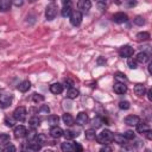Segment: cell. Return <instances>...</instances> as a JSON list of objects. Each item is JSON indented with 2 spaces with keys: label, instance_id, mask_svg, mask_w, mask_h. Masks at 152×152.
Here are the masks:
<instances>
[{
  "label": "cell",
  "instance_id": "20",
  "mask_svg": "<svg viewBox=\"0 0 152 152\" xmlns=\"http://www.w3.org/2000/svg\"><path fill=\"white\" fill-rule=\"evenodd\" d=\"M150 59V57H148V55L146 53V52H139L138 55H137V57H135V62L138 63H146L147 61Z\"/></svg>",
  "mask_w": 152,
  "mask_h": 152
},
{
  "label": "cell",
  "instance_id": "34",
  "mask_svg": "<svg viewBox=\"0 0 152 152\" xmlns=\"http://www.w3.org/2000/svg\"><path fill=\"white\" fill-rule=\"evenodd\" d=\"M134 24L135 25H138V26H142L144 24H145V18L144 17H141V15H138V17H135L134 18Z\"/></svg>",
  "mask_w": 152,
  "mask_h": 152
},
{
  "label": "cell",
  "instance_id": "2",
  "mask_svg": "<svg viewBox=\"0 0 152 152\" xmlns=\"http://www.w3.org/2000/svg\"><path fill=\"white\" fill-rule=\"evenodd\" d=\"M57 5L55 2H50L45 8V18L46 20H53L57 15Z\"/></svg>",
  "mask_w": 152,
  "mask_h": 152
},
{
  "label": "cell",
  "instance_id": "10",
  "mask_svg": "<svg viewBox=\"0 0 152 152\" xmlns=\"http://www.w3.org/2000/svg\"><path fill=\"white\" fill-rule=\"evenodd\" d=\"M63 8H62V15L65 17H70L72 13V7H71V2L70 1H64L63 2Z\"/></svg>",
  "mask_w": 152,
  "mask_h": 152
},
{
  "label": "cell",
  "instance_id": "33",
  "mask_svg": "<svg viewBox=\"0 0 152 152\" xmlns=\"http://www.w3.org/2000/svg\"><path fill=\"white\" fill-rule=\"evenodd\" d=\"M2 152H15V146L10 142L2 147Z\"/></svg>",
  "mask_w": 152,
  "mask_h": 152
},
{
  "label": "cell",
  "instance_id": "13",
  "mask_svg": "<svg viewBox=\"0 0 152 152\" xmlns=\"http://www.w3.org/2000/svg\"><path fill=\"white\" fill-rule=\"evenodd\" d=\"M80 132L78 129L76 128H70V129H66V131H63V135L66 138V139H74L76 137H78Z\"/></svg>",
  "mask_w": 152,
  "mask_h": 152
},
{
  "label": "cell",
  "instance_id": "6",
  "mask_svg": "<svg viewBox=\"0 0 152 152\" xmlns=\"http://www.w3.org/2000/svg\"><path fill=\"white\" fill-rule=\"evenodd\" d=\"M77 7L81 13H88L91 7V2L89 0H80L77 4Z\"/></svg>",
  "mask_w": 152,
  "mask_h": 152
},
{
  "label": "cell",
  "instance_id": "22",
  "mask_svg": "<svg viewBox=\"0 0 152 152\" xmlns=\"http://www.w3.org/2000/svg\"><path fill=\"white\" fill-rule=\"evenodd\" d=\"M151 128H150V125L148 124H146V122H139L138 125H137V131H138V133H145V132H147V131H150Z\"/></svg>",
  "mask_w": 152,
  "mask_h": 152
},
{
  "label": "cell",
  "instance_id": "23",
  "mask_svg": "<svg viewBox=\"0 0 152 152\" xmlns=\"http://www.w3.org/2000/svg\"><path fill=\"white\" fill-rule=\"evenodd\" d=\"M134 93L137 96H144L145 93H146V88L144 84H137L134 87Z\"/></svg>",
  "mask_w": 152,
  "mask_h": 152
},
{
  "label": "cell",
  "instance_id": "51",
  "mask_svg": "<svg viewBox=\"0 0 152 152\" xmlns=\"http://www.w3.org/2000/svg\"><path fill=\"white\" fill-rule=\"evenodd\" d=\"M151 66H152V63L148 64V72H150V74H151Z\"/></svg>",
  "mask_w": 152,
  "mask_h": 152
},
{
  "label": "cell",
  "instance_id": "27",
  "mask_svg": "<svg viewBox=\"0 0 152 152\" xmlns=\"http://www.w3.org/2000/svg\"><path fill=\"white\" fill-rule=\"evenodd\" d=\"M113 140H115V141H116L118 144H120V145H126V144H127V139H125V137L121 135V134H114Z\"/></svg>",
  "mask_w": 152,
  "mask_h": 152
},
{
  "label": "cell",
  "instance_id": "48",
  "mask_svg": "<svg viewBox=\"0 0 152 152\" xmlns=\"http://www.w3.org/2000/svg\"><path fill=\"white\" fill-rule=\"evenodd\" d=\"M97 64H99V65H102V64H106V59H104V58H102V57H100V58L97 59Z\"/></svg>",
  "mask_w": 152,
  "mask_h": 152
},
{
  "label": "cell",
  "instance_id": "36",
  "mask_svg": "<svg viewBox=\"0 0 152 152\" xmlns=\"http://www.w3.org/2000/svg\"><path fill=\"white\" fill-rule=\"evenodd\" d=\"M122 135H124V137H125V139H127V140H132V139H134V138H135V134H134V132H133V131H126Z\"/></svg>",
  "mask_w": 152,
  "mask_h": 152
},
{
  "label": "cell",
  "instance_id": "3",
  "mask_svg": "<svg viewBox=\"0 0 152 152\" xmlns=\"http://www.w3.org/2000/svg\"><path fill=\"white\" fill-rule=\"evenodd\" d=\"M26 114H27V112H26V108L25 107H23V106H20V107H17L15 109H14V112H13V118L15 119V121H24L25 119H26Z\"/></svg>",
  "mask_w": 152,
  "mask_h": 152
},
{
  "label": "cell",
  "instance_id": "11",
  "mask_svg": "<svg viewBox=\"0 0 152 152\" xmlns=\"http://www.w3.org/2000/svg\"><path fill=\"white\" fill-rule=\"evenodd\" d=\"M125 122L128 126H137L140 122V118L138 115H128V116H126Z\"/></svg>",
  "mask_w": 152,
  "mask_h": 152
},
{
  "label": "cell",
  "instance_id": "21",
  "mask_svg": "<svg viewBox=\"0 0 152 152\" xmlns=\"http://www.w3.org/2000/svg\"><path fill=\"white\" fill-rule=\"evenodd\" d=\"M78 95H80V91H78L76 88H69L68 91H66V97H68V99H71V100L77 99Z\"/></svg>",
  "mask_w": 152,
  "mask_h": 152
},
{
  "label": "cell",
  "instance_id": "46",
  "mask_svg": "<svg viewBox=\"0 0 152 152\" xmlns=\"http://www.w3.org/2000/svg\"><path fill=\"white\" fill-rule=\"evenodd\" d=\"M97 7H99L100 11H103V10L106 8V2H104V1H99V2H97Z\"/></svg>",
  "mask_w": 152,
  "mask_h": 152
},
{
  "label": "cell",
  "instance_id": "35",
  "mask_svg": "<svg viewBox=\"0 0 152 152\" xmlns=\"http://www.w3.org/2000/svg\"><path fill=\"white\" fill-rule=\"evenodd\" d=\"M26 137H27V142L28 141H32L33 139H36V137H37V133H36V129H31L30 132H27V134H26Z\"/></svg>",
  "mask_w": 152,
  "mask_h": 152
},
{
  "label": "cell",
  "instance_id": "18",
  "mask_svg": "<svg viewBox=\"0 0 152 152\" xmlns=\"http://www.w3.org/2000/svg\"><path fill=\"white\" fill-rule=\"evenodd\" d=\"M30 88H31V82H30L28 80L23 81V82L18 86V90H19V91H21V93H26Z\"/></svg>",
  "mask_w": 152,
  "mask_h": 152
},
{
  "label": "cell",
  "instance_id": "41",
  "mask_svg": "<svg viewBox=\"0 0 152 152\" xmlns=\"http://www.w3.org/2000/svg\"><path fill=\"white\" fill-rule=\"evenodd\" d=\"M120 152H134V147L129 146V145H124V147H121Z\"/></svg>",
  "mask_w": 152,
  "mask_h": 152
},
{
  "label": "cell",
  "instance_id": "37",
  "mask_svg": "<svg viewBox=\"0 0 152 152\" xmlns=\"http://www.w3.org/2000/svg\"><path fill=\"white\" fill-rule=\"evenodd\" d=\"M32 100H33V102H43L44 101V96L43 95H40V94H37V93H34L33 94V96H32Z\"/></svg>",
  "mask_w": 152,
  "mask_h": 152
},
{
  "label": "cell",
  "instance_id": "43",
  "mask_svg": "<svg viewBox=\"0 0 152 152\" xmlns=\"http://www.w3.org/2000/svg\"><path fill=\"white\" fill-rule=\"evenodd\" d=\"M10 139V135L7 133H0V142L2 141H7Z\"/></svg>",
  "mask_w": 152,
  "mask_h": 152
},
{
  "label": "cell",
  "instance_id": "17",
  "mask_svg": "<svg viewBox=\"0 0 152 152\" xmlns=\"http://www.w3.org/2000/svg\"><path fill=\"white\" fill-rule=\"evenodd\" d=\"M62 120H63V122H64L66 126H72V125H74V122H75V119H74V116H72L71 114H69V113H65V114H63V116H62Z\"/></svg>",
  "mask_w": 152,
  "mask_h": 152
},
{
  "label": "cell",
  "instance_id": "42",
  "mask_svg": "<svg viewBox=\"0 0 152 152\" xmlns=\"http://www.w3.org/2000/svg\"><path fill=\"white\" fill-rule=\"evenodd\" d=\"M50 112V108H49V106H46V104H44V106H42L40 108H39V113H45V114H48Z\"/></svg>",
  "mask_w": 152,
  "mask_h": 152
},
{
  "label": "cell",
  "instance_id": "49",
  "mask_svg": "<svg viewBox=\"0 0 152 152\" xmlns=\"http://www.w3.org/2000/svg\"><path fill=\"white\" fill-rule=\"evenodd\" d=\"M147 99H148L150 101H152V90H151V89L147 90Z\"/></svg>",
  "mask_w": 152,
  "mask_h": 152
},
{
  "label": "cell",
  "instance_id": "52",
  "mask_svg": "<svg viewBox=\"0 0 152 152\" xmlns=\"http://www.w3.org/2000/svg\"><path fill=\"white\" fill-rule=\"evenodd\" d=\"M0 152H2V147H1V145H0Z\"/></svg>",
  "mask_w": 152,
  "mask_h": 152
},
{
  "label": "cell",
  "instance_id": "9",
  "mask_svg": "<svg viewBox=\"0 0 152 152\" xmlns=\"http://www.w3.org/2000/svg\"><path fill=\"white\" fill-rule=\"evenodd\" d=\"M14 137L15 138H24V137H26V134H27V129H26V127L25 126H23V125H18L17 127H14Z\"/></svg>",
  "mask_w": 152,
  "mask_h": 152
},
{
  "label": "cell",
  "instance_id": "40",
  "mask_svg": "<svg viewBox=\"0 0 152 152\" xmlns=\"http://www.w3.org/2000/svg\"><path fill=\"white\" fill-rule=\"evenodd\" d=\"M101 122H102V120H101L100 118H95V119H93L91 125H93L94 128H99V127L101 126Z\"/></svg>",
  "mask_w": 152,
  "mask_h": 152
},
{
  "label": "cell",
  "instance_id": "8",
  "mask_svg": "<svg viewBox=\"0 0 152 152\" xmlns=\"http://www.w3.org/2000/svg\"><path fill=\"white\" fill-rule=\"evenodd\" d=\"M133 53H134V49L131 48L129 45H124V46L120 48V50H119V55H120L121 57H125V58L131 57Z\"/></svg>",
  "mask_w": 152,
  "mask_h": 152
},
{
  "label": "cell",
  "instance_id": "26",
  "mask_svg": "<svg viewBox=\"0 0 152 152\" xmlns=\"http://www.w3.org/2000/svg\"><path fill=\"white\" fill-rule=\"evenodd\" d=\"M27 144H28V148L32 151H39L42 148V145L37 141V139H33L32 141H28Z\"/></svg>",
  "mask_w": 152,
  "mask_h": 152
},
{
  "label": "cell",
  "instance_id": "38",
  "mask_svg": "<svg viewBox=\"0 0 152 152\" xmlns=\"http://www.w3.org/2000/svg\"><path fill=\"white\" fill-rule=\"evenodd\" d=\"M129 107H131V104H129L128 101H120V102H119V108H120V109L126 110V109H129Z\"/></svg>",
  "mask_w": 152,
  "mask_h": 152
},
{
  "label": "cell",
  "instance_id": "7",
  "mask_svg": "<svg viewBox=\"0 0 152 152\" xmlns=\"http://www.w3.org/2000/svg\"><path fill=\"white\" fill-rule=\"evenodd\" d=\"M112 19L116 24H122V23H126L128 20V15L126 13H124V12H118V13L113 14Z\"/></svg>",
  "mask_w": 152,
  "mask_h": 152
},
{
  "label": "cell",
  "instance_id": "39",
  "mask_svg": "<svg viewBox=\"0 0 152 152\" xmlns=\"http://www.w3.org/2000/svg\"><path fill=\"white\" fill-rule=\"evenodd\" d=\"M127 65H128L131 69H137V66H138L135 59H133V58H128V61H127Z\"/></svg>",
  "mask_w": 152,
  "mask_h": 152
},
{
  "label": "cell",
  "instance_id": "50",
  "mask_svg": "<svg viewBox=\"0 0 152 152\" xmlns=\"http://www.w3.org/2000/svg\"><path fill=\"white\" fill-rule=\"evenodd\" d=\"M14 5H17V6H21V5H23V1H14Z\"/></svg>",
  "mask_w": 152,
  "mask_h": 152
},
{
  "label": "cell",
  "instance_id": "30",
  "mask_svg": "<svg viewBox=\"0 0 152 152\" xmlns=\"http://www.w3.org/2000/svg\"><path fill=\"white\" fill-rule=\"evenodd\" d=\"M137 40H148L150 39V33L148 32H139L135 36Z\"/></svg>",
  "mask_w": 152,
  "mask_h": 152
},
{
  "label": "cell",
  "instance_id": "24",
  "mask_svg": "<svg viewBox=\"0 0 152 152\" xmlns=\"http://www.w3.org/2000/svg\"><path fill=\"white\" fill-rule=\"evenodd\" d=\"M42 122V118L40 116H37V115H34V116H32L31 119H30V121H28V124H30V126L34 129L36 127H38L39 126V124Z\"/></svg>",
  "mask_w": 152,
  "mask_h": 152
},
{
  "label": "cell",
  "instance_id": "16",
  "mask_svg": "<svg viewBox=\"0 0 152 152\" xmlns=\"http://www.w3.org/2000/svg\"><path fill=\"white\" fill-rule=\"evenodd\" d=\"M87 121H88V115H87L84 112L78 113V115H77V118H76V122H77L80 126H82V125H86Z\"/></svg>",
  "mask_w": 152,
  "mask_h": 152
},
{
  "label": "cell",
  "instance_id": "5",
  "mask_svg": "<svg viewBox=\"0 0 152 152\" xmlns=\"http://www.w3.org/2000/svg\"><path fill=\"white\" fill-rule=\"evenodd\" d=\"M82 21V13L80 11H74L70 15V24L72 26H78Z\"/></svg>",
  "mask_w": 152,
  "mask_h": 152
},
{
  "label": "cell",
  "instance_id": "53",
  "mask_svg": "<svg viewBox=\"0 0 152 152\" xmlns=\"http://www.w3.org/2000/svg\"><path fill=\"white\" fill-rule=\"evenodd\" d=\"M46 152H53V151H46Z\"/></svg>",
  "mask_w": 152,
  "mask_h": 152
},
{
  "label": "cell",
  "instance_id": "12",
  "mask_svg": "<svg viewBox=\"0 0 152 152\" xmlns=\"http://www.w3.org/2000/svg\"><path fill=\"white\" fill-rule=\"evenodd\" d=\"M113 89L116 94H125L127 91V86L125 83H120V82H116L114 83L113 86Z\"/></svg>",
  "mask_w": 152,
  "mask_h": 152
},
{
  "label": "cell",
  "instance_id": "15",
  "mask_svg": "<svg viewBox=\"0 0 152 152\" xmlns=\"http://www.w3.org/2000/svg\"><path fill=\"white\" fill-rule=\"evenodd\" d=\"M61 150L63 152H74V142L65 140L64 142L61 144Z\"/></svg>",
  "mask_w": 152,
  "mask_h": 152
},
{
  "label": "cell",
  "instance_id": "1",
  "mask_svg": "<svg viewBox=\"0 0 152 152\" xmlns=\"http://www.w3.org/2000/svg\"><path fill=\"white\" fill-rule=\"evenodd\" d=\"M113 137H114V134L109 129H103L96 135V140L101 145H108L113 141Z\"/></svg>",
  "mask_w": 152,
  "mask_h": 152
},
{
  "label": "cell",
  "instance_id": "31",
  "mask_svg": "<svg viewBox=\"0 0 152 152\" xmlns=\"http://www.w3.org/2000/svg\"><path fill=\"white\" fill-rule=\"evenodd\" d=\"M86 138L88 140H93L96 138V133H95V129L94 128H89L86 131Z\"/></svg>",
  "mask_w": 152,
  "mask_h": 152
},
{
  "label": "cell",
  "instance_id": "28",
  "mask_svg": "<svg viewBox=\"0 0 152 152\" xmlns=\"http://www.w3.org/2000/svg\"><path fill=\"white\" fill-rule=\"evenodd\" d=\"M48 122L51 126H57V124L59 122V116L58 115H49L48 116Z\"/></svg>",
  "mask_w": 152,
  "mask_h": 152
},
{
  "label": "cell",
  "instance_id": "29",
  "mask_svg": "<svg viewBox=\"0 0 152 152\" xmlns=\"http://www.w3.org/2000/svg\"><path fill=\"white\" fill-rule=\"evenodd\" d=\"M114 78H115L116 82H120V83H124V82L127 81V77H126V75L124 72H116L114 75Z\"/></svg>",
  "mask_w": 152,
  "mask_h": 152
},
{
  "label": "cell",
  "instance_id": "45",
  "mask_svg": "<svg viewBox=\"0 0 152 152\" xmlns=\"http://www.w3.org/2000/svg\"><path fill=\"white\" fill-rule=\"evenodd\" d=\"M100 152H113V150H112V147H110V146H108V145H104L103 147H101Z\"/></svg>",
  "mask_w": 152,
  "mask_h": 152
},
{
  "label": "cell",
  "instance_id": "47",
  "mask_svg": "<svg viewBox=\"0 0 152 152\" xmlns=\"http://www.w3.org/2000/svg\"><path fill=\"white\" fill-rule=\"evenodd\" d=\"M144 134L146 135V138H147L148 140H152V132H151V129H150V131H147V132H145Z\"/></svg>",
  "mask_w": 152,
  "mask_h": 152
},
{
  "label": "cell",
  "instance_id": "14",
  "mask_svg": "<svg viewBox=\"0 0 152 152\" xmlns=\"http://www.w3.org/2000/svg\"><path fill=\"white\" fill-rule=\"evenodd\" d=\"M50 135L52 138H61L63 135V129L59 127V126H52L51 129H50Z\"/></svg>",
  "mask_w": 152,
  "mask_h": 152
},
{
  "label": "cell",
  "instance_id": "25",
  "mask_svg": "<svg viewBox=\"0 0 152 152\" xmlns=\"http://www.w3.org/2000/svg\"><path fill=\"white\" fill-rule=\"evenodd\" d=\"M12 6V2L8 0H0V11L1 12H7Z\"/></svg>",
  "mask_w": 152,
  "mask_h": 152
},
{
  "label": "cell",
  "instance_id": "19",
  "mask_svg": "<svg viewBox=\"0 0 152 152\" xmlns=\"http://www.w3.org/2000/svg\"><path fill=\"white\" fill-rule=\"evenodd\" d=\"M50 91L52 94H61L63 91V86L61 83H58V82L57 83H52L50 86Z\"/></svg>",
  "mask_w": 152,
  "mask_h": 152
},
{
  "label": "cell",
  "instance_id": "44",
  "mask_svg": "<svg viewBox=\"0 0 152 152\" xmlns=\"http://www.w3.org/2000/svg\"><path fill=\"white\" fill-rule=\"evenodd\" d=\"M74 151L75 152H82V146L78 142H74Z\"/></svg>",
  "mask_w": 152,
  "mask_h": 152
},
{
  "label": "cell",
  "instance_id": "4",
  "mask_svg": "<svg viewBox=\"0 0 152 152\" xmlns=\"http://www.w3.org/2000/svg\"><path fill=\"white\" fill-rule=\"evenodd\" d=\"M12 95L11 94H0V107L7 108L12 103Z\"/></svg>",
  "mask_w": 152,
  "mask_h": 152
},
{
  "label": "cell",
  "instance_id": "32",
  "mask_svg": "<svg viewBox=\"0 0 152 152\" xmlns=\"http://www.w3.org/2000/svg\"><path fill=\"white\" fill-rule=\"evenodd\" d=\"M14 124H15V119L13 116H6L5 118V125L7 127H13Z\"/></svg>",
  "mask_w": 152,
  "mask_h": 152
}]
</instances>
